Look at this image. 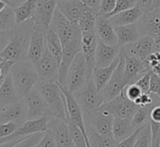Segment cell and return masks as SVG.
<instances>
[{
	"label": "cell",
	"instance_id": "1",
	"mask_svg": "<svg viewBox=\"0 0 160 147\" xmlns=\"http://www.w3.org/2000/svg\"><path fill=\"white\" fill-rule=\"evenodd\" d=\"M33 27L34 21L32 19L15 27L12 32V37L7 47L3 52L0 53V56L3 59L12 60L14 62L28 59V53Z\"/></svg>",
	"mask_w": 160,
	"mask_h": 147
},
{
	"label": "cell",
	"instance_id": "2",
	"mask_svg": "<svg viewBox=\"0 0 160 147\" xmlns=\"http://www.w3.org/2000/svg\"><path fill=\"white\" fill-rule=\"evenodd\" d=\"M11 74L14 86L22 98H24L40 80L34 63L28 59L15 62L11 70Z\"/></svg>",
	"mask_w": 160,
	"mask_h": 147
},
{
	"label": "cell",
	"instance_id": "3",
	"mask_svg": "<svg viewBox=\"0 0 160 147\" xmlns=\"http://www.w3.org/2000/svg\"><path fill=\"white\" fill-rule=\"evenodd\" d=\"M35 88L38 90L43 100L52 109V117L67 120V109L65 96L62 94L58 83H47L40 81Z\"/></svg>",
	"mask_w": 160,
	"mask_h": 147
},
{
	"label": "cell",
	"instance_id": "4",
	"mask_svg": "<svg viewBox=\"0 0 160 147\" xmlns=\"http://www.w3.org/2000/svg\"><path fill=\"white\" fill-rule=\"evenodd\" d=\"M73 96L81 108L84 117L96 112L104 104L102 94L97 90L92 77L88 79L85 86L75 93Z\"/></svg>",
	"mask_w": 160,
	"mask_h": 147
},
{
	"label": "cell",
	"instance_id": "5",
	"mask_svg": "<svg viewBox=\"0 0 160 147\" xmlns=\"http://www.w3.org/2000/svg\"><path fill=\"white\" fill-rule=\"evenodd\" d=\"M50 28L54 29V31L58 36L62 47L75 40H79L82 38V32L78 28V26L69 21L58 9V7L54 13Z\"/></svg>",
	"mask_w": 160,
	"mask_h": 147
},
{
	"label": "cell",
	"instance_id": "6",
	"mask_svg": "<svg viewBox=\"0 0 160 147\" xmlns=\"http://www.w3.org/2000/svg\"><path fill=\"white\" fill-rule=\"evenodd\" d=\"M88 71L83 54L80 52L73 59L67 76L65 88L72 94L81 90L88 81Z\"/></svg>",
	"mask_w": 160,
	"mask_h": 147
},
{
	"label": "cell",
	"instance_id": "7",
	"mask_svg": "<svg viewBox=\"0 0 160 147\" xmlns=\"http://www.w3.org/2000/svg\"><path fill=\"white\" fill-rule=\"evenodd\" d=\"M138 109L139 107L135 102L127 99L122 92L113 100L104 103L98 110L114 117L132 119Z\"/></svg>",
	"mask_w": 160,
	"mask_h": 147
},
{
	"label": "cell",
	"instance_id": "8",
	"mask_svg": "<svg viewBox=\"0 0 160 147\" xmlns=\"http://www.w3.org/2000/svg\"><path fill=\"white\" fill-rule=\"evenodd\" d=\"M125 86L126 85L124 81V54L121 48L120 62L116 70L114 71L108 83L100 92L104 99V103L109 102L114 98H116L117 96H119L122 93Z\"/></svg>",
	"mask_w": 160,
	"mask_h": 147
},
{
	"label": "cell",
	"instance_id": "9",
	"mask_svg": "<svg viewBox=\"0 0 160 147\" xmlns=\"http://www.w3.org/2000/svg\"><path fill=\"white\" fill-rule=\"evenodd\" d=\"M34 65L38 72L40 81L47 83L58 82L59 65L47 49V46L45 47L42 58Z\"/></svg>",
	"mask_w": 160,
	"mask_h": 147
},
{
	"label": "cell",
	"instance_id": "10",
	"mask_svg": "<svg viewBox=\"0 0 160 147\" xmlns=\"http://www.w3.org/2000/svg\"><path fill=\"white\" fill-rule=\"evenodd\" d=\"M28 108V121L37 120L42 117H52V109L43 100L38 90L34 87L25 97Z\"/></svg>",
	"mask_w": 160,
	"mask_h": 147
},
{
	"label": "cell",
	"instance_id": "11",
	"mask_svg": "<svg viewBox=\"0 0 160 147\" xmlns=\"http://www.w3.org/2000/svg\"><path fill=\"white\" fill-rule=\"evenodd\" d=\"M150 70L152 68L149 61L128 57L124 54V81L126 86L135 84Z\"/></svg>",
	"mask_w": 160,
	"mask_h": 147
},
{
	"label": "cell",
	"instance_id": "12",
	"mask_svg": "<svg viewBox=\"0 0 160 147\" xmlns=\"http://www.w3.org/2000/svg\"><path fill=\"white\" fill-rule=\"evenodd\" d=\"M121 48L128 57H134L148 61L149 58L155 53L154 39L151 36H143L135 43L126 44Z\"/></svg>",
	"mask_w": 160,
	"mask_h": 147
},
{
	"label": "cell",
	"instance_id": "13",
	"mask_svg": "<svg viewBox=\"0 0 160 147\" xmlns=\"http://www.w3.org/2000/svg\"><path fill=\"white\" fill-rule=\"evenodd\" d=\"M98 38L95 30H90L82 32L81 40V53L84 56L87 71H88V79L92 77V72L95 68V53L98 45Z\"/></svg>",
	"mask_w": 160,
	"mask_h": 147
},
{
	"label": "cell",
	"instance_id": "14",
	"mask_svg": "<svg viewBox=\"0 0 160 147\" xmlns=\"http://www.w3.org/2000/svg\"><path fill=\"white\" fill-rule=\"evenodd\" d=\"M84 120L87 129H92L101 136H113L112 126L114 116L108 115L97 110L96 112L84 117Z\"/></svg>",
	"mask_w": 160,
	"mask_h": 147
},
{
	"label": "cell",
	"instance_id": "15",
	"mask_svg": "<svg viewBox=\"0 0 160 147\" xmlns=\"http://www.w3.org/2000/svg\"><path fill=\"white\" fill-rule=\"evenodd\" d=\"M47 132L55 139L57 147H75L71 139L66 121L54 117L49 118Z\"/></svg>",
	"mask_w": 160,
	"mask_h": 147
},
{
	"label": "cell",
	"instance_id": "16",
	"mask_svg": "<svg viewBox=\"0 0 160 147\" xmlns=\"http://www.w3.org/2000/svg\"><path fill=\"white\" fill-rule=\"evenodd\" d=\"M46 31L42 27L34 24L28 53V59L34 64L42 58L46 47Z\"/></svg>",
	"mask_w": 160,
	"mask_h": 147
},
{
	"label": "cell",
	"instance_id": "17",
	"mask_svg": "<svg viewBox=\"0 0 160 147\" xmlns=\"http://www.w3.org/2000/svg\"><path fill=\"white\" fill-rule=\"evenodd\" d=\"M48 121H49V117H42L37 120L27 121L22 125H20L19 128L16 130V132L13 133L12 136L1 139V143L17 139L20 138L28 137L37 133H45L48 128Z\"/></svg>",
	"mask_w": 160,
	"mask_h": 147
},
{
	"label": "cell",
	"instance_id": "18",
	"mask_svg": "<svg viewBox=\"0 0 160 147\" xmlns=\"http://www.w3.org/2000/svg\"><path fill=\"white\" fill-rule=\"evenodd\" d=\"M58 0H37L36 12L32 18L35 25L41 26L46 30L49 28Z\"/></svg>",
	"mask_w": 160,
	"mask_h": 147
},
{
	"label": "cell",
	"instance_id": "19",
	"mask_svg": "<svg viewBox=\"0 0 160 147\" xmlns=\"http://www.w3.org/2000/svg\"><path fill=\"white\" fill-rule=\"evenodd\" d=\"M28 121V108L23 99L0 110V124L13 122L22 125Z\"/></svg>",
	"mask_w": 160,
	"mask_h": 147
},
{
	"label": "cell",
	"instance_id": "20",
	"mask_svg": "<svg viewBox=\"0 0 160 147\" xmlns=\"http://www.w3.org/2000/svg\"><path fill=\"white\" fill-rule=\"evenodd\" d=\"M138 29L141 37H156L160 35V12L152 11L144 13L137 22Z\"/></svg>",
	"mask_w": 160,
	"mask_h": 147
},
{
	"label": "cell",
	"instance_id": "21",
	"mask_svg": "<svg viewBox=\"0 0 160 147\" xmlns=\"http://www.w3.org/2000/svg\"><path fill=\"white\" fill-rule=\"evenodd\" d=\"M58 9L69 21L77 26L80 18L86 12L87 7L83 4L81 0H75V1L58 0Z\"/></svg>",
	"mask_w": 160,
	"mask_h": 147
},
{
	"label": "cell",
	"instance_id": "22",
	"mask_svg": "<svg viewBox=\"0 0 160 147\" xmlns=\"http://www.w3.org/2000/svg\"><path fill=\"white\" fill-rule=\"evenodd\" d=\"M94 30L98 40L101 43L110 46L118 45V38L114 27L110 24L108 19L102 16H97Z\"/></svg>",
	"mask_w": 160,
	"mask_h": 147
},
{
	"label": "cell",
	"instance_id": "23",
	"mask_svg": "<svg viewBox=\"0 0 160 147\" xmlns=\"http://www.w3.org/2000/svg\"><path fill=\"white\" fill-rule=\"evenodd\" d=\"M121 47L107 45L100 41L98 42L96 53H95V67L104 68L109 66L120 55Z\"/></svg>",
	"mask_w": 160,
	"mask_h": 147
},
{
	"label": "cell",
	"instance_id": "24",
	"mask_svg": "<svg viewBox=\"0 0 160 147\" xmlns=\"http://www.w3.org/2000/svg\"><path fill=\"white\" fill-rule=\"evenodd\" d=\"M21 99L23 98L19 95L14 86L12 74L10 73L5 81L0 86V109H4L5 107L12 105Z\"/></svg>",
	"mask_w": 160,
	"mask_h": 147
},
{
	"label": "cell",
	"instance_id": "25",
	"mask_svg": "<svg viewBox=\"0 0 160 147\" xmlns=\"http://www.w3.org/2000/svg\"><path fill=\"white\" fill-rule=\"evenodd\" d=\"M143 14H144L143 12L137 5L136 7H134L130 10L124 11L122 13H120L108 18V20L114 28H117V27L135 24L140 19V17Z\"/></svg>",
	"mask_w": 160,
	"mask_h": 147
},
{
	"label": "cell",
	"instance_id": "26",
	"mask_svg": "<svg viewBox=\"0 0 160 147\" xmlns=\"http://www.w3.org/2000/svg\"><path fill=\"white\" fill-rule=\"evenodd\" d=\"M119 62H120V55L109 66L104 67V68H96L95 67L93 69L92 79H93L95 86L99 92H101V90H103L105 88V86L108 83V81L110 80Z\"/></svg>",
	"mask_w": 160,
	"mask_h": 147
},
{
	"label": "cell",
	"instance_id": "27",
	"mask_svg": "<svg viewBox=\"0 0 160 147\" xmlns=\"http://www.w3.org/2000/svg\"><path fill=\"white\" fill-rule=\"evenodd\" d=\"M114 29L118 38V45L120 47L135 43L141 37L138 32L137 23L126 25V26H122V27H117V28H114Z\"/></svg>",
	"mask_w": 160,
	"mask_h": 147
},
{
	"label": "cell",
	"instance_id": "28",
	"mask_svg": "<svg viewBox=\"0 0 160 147\" xmlns=\"http://www.w3.org/2000/svg\"><path fill=\"white\" fill-rule=\"evenodd\" d=\"M135 132V129L132 125V120L128 118H119L114 117L112 133L117 143L121 142L130 135Z\"/></svg>",
	"mask_w": 160,
	"mask_h": 147
},
{
	"label": "cell",
	"instance_id": "29",
	"mask_svg": "<svg viewBox=\"0 0 160 147\" xmlns=\"http://www.w3.org/2000/svg\"><path fill=\"white\" fill-rule=\"evenodd\" d=\"M37 0H26L21 5L13 8L16 25H21L33 18L36 12Z\"/></svg>",
	"mask_w": 160,
	"mask_h": 147
},
{
	"label": "cell",
	"instance_id": "30",
	"mask_svg": "<svg viewBox=\"0 0 160 147\" xmlns=\"http://www.w3.org/2000/svg\"><path fill=\"white\" fill-rule=\"evenodd\" d=\"M46 46L59 65L62 58V44L57 33L50 27L46 31Z\"/></svg>",
	"mask_w": 160,
	"mask_h": 147
},
{
	"label": "cell",
	"instance_id": "31",
	"mask_svg": "<svg viewBox=\"0 0 160 147\" xmlns=\"http://www.w3.org/2000/svg\"><path fill=\"white\" fill-rule=\"evenodd\" d=\"M91 147H116L117 141L113 136H101L92 129H87Z\"/></svg>",
	"mask_w": 160,
	"mask_h": 147
},
{
	"label": "cell",
	"instance_id": "32",
	"mask_svg": "<svg viewBox=\"0 0 160 147\" xmlns=\"http://www.w3.org/2000/svg\"><path fill=\"white\" fill-rule=\"evenodd\" d=\"M16 26L13 8L7 6L5 10L0 12V31H12Z\"/></svg>",
	"mask_w": 160,
	"mask_h": 147
},
{
	"label": "cell",
	"instance_id": "33",
	"mask_svg": "<svg viewBox=\"0 0 160 147\" xmlns=\"http://www.w3.org/2000/svg\"><path fill=\"white\" fill-rule=\"evenodd\" d=\"M153 107H145L140 108L137 110L135 115L133 116L132 120V125L134 129H138L140 127H143L148 123H150L151 120V110Z\"/></svg>",
	"mask_w": 160,
	"mask_h": 147
},
{
	"label": "cell",
	"instance_id": "34",
	"mask_svg": "<svg viewBox=\"0 0 160 147\" xmlns=\"http://www.w3.org/2000/svg\"><path fill=\"white\" fill-rule=\"evenodd\" d=\"M97 16L98 15H97L96 13H94L91 9L87 8L86 12L84 13L82 17L80 18V20H79V22L77 24L78 28H80V30H81V32L93 30L94 28H95Z\"/></svg>",
	"mask_w": 160,
	"mask_h": 147
},
{
	"label": "cell",
	"instance_id": "35",
	"mask_svg": "<svg viewBox=\"0 0 160 147\" xmlns=\"http://www.w3.org/2000/svg\"><path fill=\"white\" fill-rule=\"evenodd\" d=\"M135 147H152V129L148 123L138 134Z\"/></svg>",
	"mask_w": 160,
	"mask_h": 147
},
{
	"label": "cell",
	"instance_id": "36",
	"mask_svg": "<svg viewBox=\"0 0 160 147\" xmlns=\"http://www.w3.org/2000/svg\"><path fill=\"white\" fill-rule=\"evenodd\" d=\"M137 3H138V0H117L114 11L108 16L107 19L118 14L120 13H122L124 11H127V10H130V9L136 7Z\"/></svg>",
	"mask_w": 160,
	"mask_h": 147
},
{
	"label": "cell",
	"instance_id": "37",
	"mask_svg": "<svg viewBox=\"0 0 160 147\" xmlns=\"http://www.w3.org/2000/svg\"><path fill=\"white\" fill-rule=\"evenodd\" d=\"M44 133H37L30 135L20 141H18L13 147H35L42 139Z\"/></svg>",
	"mask_w": 160,
	"mask_h": 147
},
{
	"label": "cell",
	"instance_id": "38",
	"mask_svg": "<svg viewBox=\"0 0 160 147\" xmlns=\"http://www.w3.org/2000/svg\"><path fill=\"white\" fill-rule=\"evenodd\" d=\"M19 126H20L19 124L13 122H9L0 124V139H3L12 136L13 133L16 132Z\"/></svg>",
	"mask_w": 160,
	"mask_h": 147
},
{
	"label": "cell",
	"instance_id": "39",
	"mask_svg": "<svg viewBox=\"0 0 160 147\" xmlns=\"http://www.w3.org/2000/svg\"><path fill=\"white\" fill-rule=\"evenodd\" d=\"M117 0H101L98 16L108 18V16L114 11Z\"/></svg>",
	"mask_w": 160,
	"mask_h": 147
},
{
	"label": "cell",
	"instance_id": "40",
	"mask_svg": "<svg viewBox=\"0 0 160 147\" xmlns=\"http://www.w3.org/2000/svg\"><path fill=\"white\" fill-rule=\"evenodd\" d=\"M122 92H123L124 95L126 96V98L132 102H135L143 94L142 91L140 90V88L136 84H131V85L125 86V88L123 89Z\"/></svg>",
	"mask_w": 160,
	"mask_h": 147
},
{
	"label": "cell",
	"instance_id": "41",
	"mask_svg": "<svg viewBox=\"0 0 160 147\" xmlns=\"http://www.w3.org/2000/svg\"><path fill=\"white\" fill-rule=\"evenodd\" d=\"M152 72V70H150L149 72H147L141 79H139L135 83L136 85H138L140 88V90L142 91L143 94H150V84H151Z\"/></svg>",
	"mask_w": 160,
	"mask_h": 147
},
{
	"label": "cell",
	"instance_id": "42",
	"mask_svg": "<svg viewBox=\"0 0 160 147\" xmlns=\"http://www.w3.org/2000/svg\"><path fill=\"white\" fill-rule=\"evenodd\" d=\"M145 126V125H144ZM143 126V127H144ZM143 127H140V128H138L135 130V132L130 135L129 137H127L126 139H124L123 140H122L121 142L117 143V146L116 147H135V144H136V141H137V139L138 137V134L140 133V131L143 129Z\"/></svg>",
	"mask_w": 160,
	"mask_h": 147
},
{
	"label": "cell",
	"instance_id": "43",
	"mask_svg": "<svg viewBox=\"0 0 160 147\" xmlns=\"http://www.w3.org/2000/svg\"><path fill=\"white\" fill-rule=\"evenodd\" d=\"M150 94L160 97V78L154 72H152V76H151Z\"/></svg>",
	"mask_w": 160,
	"mask_h": 147
},
{
	"label": "cell",
	"instance_id": "44",
	"mask_svg": "<svg viewBox=\"0 0 160 147\" xmlns=\"http://www.w3.org/2000/svg\"><path fill=\"white\" fill-rule=\"evenodd\" d=\"M35 147H57V143L53 136L49 132H45L43 134L42 139Z\"/></svg>",
	"mask_w": 160,
	"mask_h": 147
},
{
	"label": "cell",
	"instance_id": "45",
	"mask_svg": "<svg viewBox=\"0 0 160 147\" xmlns=\"http://www.w3.org/2000/svg\"><path fill=\"white\" fill-rule=\"evenodd\" d=\"M12 31H0V53L3 52L4 49L7 47L11 37H12Z\"/></svg>",
	"mask_w": 160,
	"mask_h": 147
},
{
	"label": "cell",
	"instance_id": "46",
	"mask_svg": "<svg viewBox=\"0 0 160 147\" xmlns=\"http://www.w3.org/2000/svg\"><path fill=\"white\" fill-rule=\"evenodd\" d=\"M81 1L83 2V4L91 9L92 11H93L94 13H99V10H100V4H101V0H81Z\"/></svg>",
	"mask_w": 160,
	"mask_h": 147
},
{
	"label": "cell",
	"instance_id": "47",
	"mask_svg": "<svg viewBox=\"0 0 160 147\" xmlns=\"http://www.w3.org/2000/svg\"><path fill=\"white\" fill-rule=\"evenodd\" d=\"M155 123H160V106H155L151 110V120Z\"/></svg>",
	"mask_w": 160,
	"mask_h": 147
},
{
	"label": "cell",
	"instance_id": "48",
	"mask_svg": "<svg viewBox=\"0 0 160 147\" xmlns=\"http://www.w3.org/2000/svg\"><path fill=\"white\" fill-rule=\"evenodd\" d=\"M27 137H24V138H20V139H13V140H10V141H6L4 143H0V147H13L18 141H20L21 139H25Z\"/></svg>",
	"mask_w": 160,
	"mask_h": 147
},
{
	"label": "cell",
	"instance_id": "49",
	"mask_svg": "<svg viewBox=\"0 0 160 147\" xmlns=\"http://www.w3.org/2000/svg\"><path fill=\"white\" fill-rule=\"evenodd\" d=\"M11 3H12V8H16L18 7L19 5H21L23 2H25L26 0H10Z\"/></svg>",
	"mask_w": 160,
	"mask_h": 147
},
{
	"label": "cell",
	"instance_id": "50",
	"mask_svg": "<svg viewBox=\"0 0 160 147\" xmlns=\"http://www.w3.org/2000/svg\"><path fill=\"white\" fill-rule=\"evenodd\" d=\"M7 6L8 5L5 2H3V1H1V0H0V12H2L3 10H5Z\"/></svg>",
	"mask_w": 160,
	"mask_h": 147
},
{
	"label": "cell",
	"instance_id": "51",
	"mask_svg": "<svg viewBox=\"0 0 160 147\" xmlns=\"http://www.w3.org/2000/svg\"><path fill=\"white\" fill-rule=\"evenodd\" d=\"M1 1H3V2H5L8 6H11L12 7V3H11V1L10 0H1Z\"/></svg>",
	"mask_w": 160,
	"mask_h": 147
},
{
	"label": "cell",
	"instance_id": "52",
	"mask_svg": "<svg viewBox=\"0 0 160 147\" xmlns=\"http://www.w3.org/2000/svg\"><path fill=\"white\" fill-rule=\"evenodd\" d=\"M2 60H3V58H2V57H1V56H0V62H1Z\"/></svg>",
	"mask_w": 160,
	"mask_h": 147
},
{
	"label": "cell",
	"instance_id": "53",
	"mask_svg": "<svg viewBox=\"0 0 160 147\" xmlns=\"http://www.w3.org/2000/svg\"><path fill=\"white\" fill-rule=\"evenodd\" d=\"M67 1H75V0H67Z\"/></svg>",
	"mask_w": 160,
	"mask_h": 147
},
{
	"label": "cell",
	"instance_id": "54",
	"mask_svg": "<svg viewBox=\"0 0 160 147\" xmlns=\"http://www.w3.org/2000/svg\"><path fill=\"white\" fill-rule=\"evenodd\" d=\"M1 109H0V110H1Z\"/></svg>",
	"mask_w": 160,
	"mask_h": 147
}]
</instances>
